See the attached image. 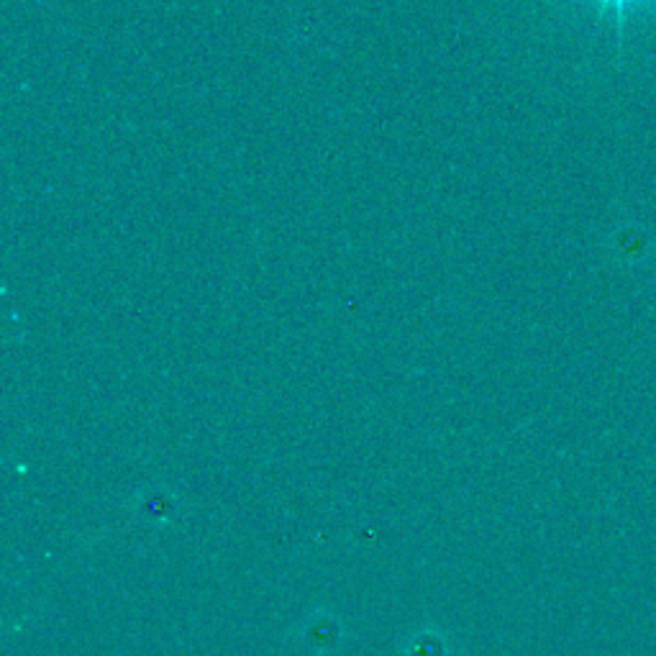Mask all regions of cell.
<instances>
[{"mask_svg": "<svg viewBox=\"0 0 656 656\" xmlns=\"http://www.w3.org/2000/svg\"><path fill=\"white\" fill-rule=\"evenodd\" d=\"M631 0H600L603 8H615V16H618V26H623V16H626V6Z\"/></svg>", "mask_w": 656, "mask_h": 656, "instance_id": "1", "label": "cell"}]
</instances>
